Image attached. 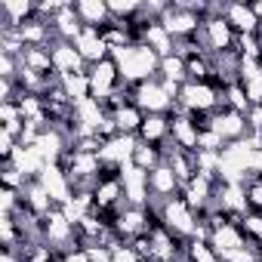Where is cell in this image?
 I'll return each mask as SVG.
<instances>
[{
    "label": "cell",
    "instance_id": "obj_1",
    "mask_svg": "<svg viewBox=\"0 0 262 262\" xmlns=\"http://www.w3.org/2000/svg\"><path fill=\"white\" fill-rule=\"evenodd\" d=\"M111 59L120 71V80L129 86H139L145 80H155L161 74V56L151 53L145 43H129V47H117L111 50Z\"/></svg>",
    "mask_w": 262,
    "mask_h": 262
},
{
    "label": "cell",
    "instance_id": "obj_2",
    "mask_svg": "<svg viewBox=\"0 0 262 262\" xmlns=\"http://www.w3.org/2000/svg\"><path fill=\"white\" fill-rule=\"evenodd\" d=\"M133 105H139L145 114H170L176 99L164 90L161 77H155V80H145V83L133 86Z\"/></svg>",
    "mask_w": 262,
    "mask_h": 262
},
{
    "label": "cell",
    "instance_id": "obj_3",
    "mask_svg": "<svg viewBox=\"0 0 262 262\" xmlns=\"http://www.w3.org/2000/svg\"><path fill=\"white\" fill-rule=\"evenodd\" d=\"M179 105L185 111H219V108H225V93H219L210 83H191L188 80V83H182Z\"/></svg>",
    "mask_w": 262,
    "mask_h": 262
},
{
    "label": "cell",
    "instance_id": "obj_4",
    "mask_svg": "<svg viewBox=\"0 0 262 262\" xmlns=\"http://www.w3.org/2000/svg\"><path fill=\"white\" fill-rule=\"evenodd\" d=\"M158 207H161V219H164V225H167L170 231H176V234H182V237H191V234H194L198 216H194V210L182 201V194H179V198H170V201H164V204H158Z\"/></svg>",
    "mask_w": 262,
    "mask_h": 262
},
{
    "label": "cell",
    "instance_id": "obj_5",
    "mask_svg": "<svg viewBox=\"0 0 262 262\" xmlns=\"http://www.w3.org/2000/svg\"><path fill=\"white\" fill-rule=\"evenodd\" d=\"M123 182V198L129 207H148L151 204V191H148V173L139 170L136 164H126L120 173Z\"/></svg>",
    "mask_w": 262,
    "mask_h": 262
},
{
    "label": "cell",
    "instance_id": "obj_6",
    "mask_svg": "<svg viewBox=\"0 0 262 262\" xmlns=\"http://www.w3.org/2000/svg\"><path fill=\"white\" fill-rule=\"evenodd\" d=\"M161 25L176 37V40H185V37H191L204 22L188 10V7H182V0H176V4H170V10L164 13V19H161Z\"/></svg>",
    "mask_w": 262,
    "mask_h": 262
},
{
    "label": "cell",
    "instance_id": "obj_7",
    "mask_svg": "<svg viewBox=\"0 0 262 262\" xmlns=\"http://www.w3.org/2000/svg\"><path fill=\"white\" fill-rule=\"evenodd\" d=\"M90 74V90H93V99H108L123 80H120V71L114 65V59H105V62H96L86 68Z\"/></svg>",
    "mask_w": 262,
    "mask_h": 262
},
{
    "label": "cell",
    "instance_id": "obj_8",
    "mask_svg": "<svg viewBox=\"0 0 262 262\" xmlns=\"http://www.w3.org/2000/svg\"><path fill=\"white\" fill-rule=\"evenodd\" d=\"M148 191H151V201L155 204H164V201L182 194V182L176 179V173H173L170 164H161V167H155L148 173Z\"/></svg>",
    "mask_w": 262,
    "mask_h": 262
},
{
    "label": "cell",
    "instance_id": "obj_9",
    "mask_svg": "<svg viewBox=\"0 0 262 262\" xmlns=\"http://www.w3.org/2000/svg\"><path fill=\"white\" fill-rule=\"evenodd\" d=\"M213 129H216L225 142L247 139V133H250L247 114H237V111H231V108H219V111H213Z\"/></svg>",
    "mask_w": 262,
    "mask_h": 262
},
{
    "label": "cell",
    "instance_id": "obj_10",
    "mask_svg": "<svg viewBox=\"0 0 262 262\" xmlns=\"http://www.w3.org/2000/svg\"><path fill=\"white\" fill-rule=\"evenodd\" d=\"M136 148H139V136H123V133H120V136H114V139H108V142L102 145L99 158H102V164L126 167V164H133Z\"/></svg>",
    "mask_w": 262,
    "mask_h": 262
},
{
    "label": "cell",
    "instance_id": "obj_11",
    "mask_svg": "<svg viewBox=\"0 0 262 262\" xmlns=\"http://www.w3.org/2000/svg\"><path fill=\"white\" fill-rule=\"evenodd\" d=\"M50 56H53V68L62 74V77H68V74H83L90 65L83 62V56L74 50V43H68V40H56L53 47H50Z\"/></svg>",
    "mask_w": 262,
    "mask_h": 262
},
{
    "label": "cell",
    "instance_id": "obj_12",
    "mask_svg": "<svg viewBox=\"0 0 262 262\" xmlns=\"http://www.w3.org/2000/svg\"><path fill=\"white\" fill-rule=\"evenodd\" d=\"M204 31H207V47H210V56H219V53H228L234 50V28L225 22V16H216V19H207L204 22Z\"/></svg>",
    "mask_w": 262,
    "mask_h": 262
},
{
    "label": "cell",
    "instance_id": "obj_13",
    "mask_svg": "<svg viewBox=\"0 0 262 262\" xmlns=\"http://www.w3.org/2000/svg\"><path fill=\"white\" fill-rule=\"evenodd\" d=\"M225 22L234 28V34H259V19L253 13L250 4H241V0H228L222 10Z\"/></svg>",
    "mask_w": 262,
    "mask_h": 262
},
{
    "label": "cell",
    "instance_id": "obj_14",
    "mask_svg": "<svg viewBox=\"0 0 262 262\" xmlns=\"http://www.w3.org/2000/svg\"><path fill=\"white\" fill-rule=\"evenodd\" d=\"M74 50L83 56V62H86V65H96V62L111 59V50H108V43L102 40L99 28H83V31H80V37L74 40Z\"/></svg>",
    "mask_w": 262,
    "mask_h": 262
},
{
    "label": "cell",
    "instance_id": "obj_15",
    "mask_svg": "<svg viewBox=\"0 0 262 262\" xmlns=\"http://www.w3.org/2000/svg\"><path fill=\"white\" fill-rule=\"evenodd\" d=\"M40 185L50 191V198L56 201V207H65V204L74 198V188H71L68 176H65L59 167H47V170L40 173Z\"/></svg>",
    "mask_w": 262,
    "mask_h": 262
},
{
    "label": "cell",
    "instance_id": "obj_16",
    "mask_svg": "<svg viewBox=\"0 0 262 262\" xmlns=\"http://www.w3.org/2000/svg\"><path fill=\"white\" fill-rule=\"evenodd\" d=\"M74 10H77L83 28H105L108 22H114L111 10H108V0H77Z\"/></svg>",
    "mask_w": 262,
    "mask_h": 262
},
{
    "label": "cell",
    "instance_id": "obj_17",
    "mask_svg": "<svg viewBox=\"0 0 262 262\" xmlns=\"http://www.w3.org/2000/svg\"><path fill=\"white\" fill-rule=\"evenodd\" d=\"M50 25H53L56 37H59V40H68V43H74V40L80 37V31H83V22H80V16H77L74 4H65V7H62V13H59Z\"/></svg>",
    "mask_w": 262,
    "mask_h": 262
},
{
    "label": "cell",
    "instance_id": "obj_18",
    "mask_svg": "<svg viewBox=\"0 0 262 262\" xmlns=\"http://www.w3.org/2000/svg\"><path fill=\"white\" fill-rule=\"evenodd\" d=\"M170 114H145L142 120V129H139V142H148V145H164L170 139Z\"/></svg>",
    "mask_w": 262,
    "mask_h": 262
},
{
    "label": "cell",
    "instance_id": "obj_19",
    "mask_svg": "<svg viewBox=\"0 0 262 262\" xmlns=\"http://www.w3.org/2000/svg\"><path fill=\"white\" fill-rule=\"evenodd\" d=\"M170 139L179 145V148H185V151H198V129H194V123L188 120V111H182V114H170Z\"/></svg>",
    "mask_w": 262,
    "mask_h": 262
},
{
    "label": "cell",
    "instance_id": "obj_20",
    "mask_svg": "<svg viewBox=\"0 0 262 262\" xmlns=\"http://www.w3.org/2000/svg\"><path fill=\"white\" fill-rule=\"evenodd\" d=\"M210 247L222 256V253H231L237 247H247V237H244V228L241 225H222L210 234Z\"/></svg>",
    "mask_w": 262,
    "mask_h": 262
},
{
    "label": "cell",
    "instance_id": "obj_21",
    "mask_svg": "<svg viewBox=\"0 0 262 262\" xmlns=\"http://www.w3.org/2000/svg\"><path fill=\"white\" fill-rule=\"evenodd\" d=\"M151 53H158L161 59H167V56H173L176 53V37L161 25V22H155L151 28H148V34H145V40H142Z\"/></svg>",
    "mask_w": 262,
    "mask_h": 262
},
{
    "label": "cell",
    "instance_id": "obj_22",
    "mask_svg": "<svg viewBox=\"0 0 262 262\" xmlns=\"http://www.w3.org/2000/svg\"><path fill=\"white\" fill-rule=\"evenodd\" d=\"M19 62H22V68L34 71V74H43V77L59 74V71L53 68V56H50V50H43V47H25V53H22Z\"/></svg>",
    "mask_w": 262,
    "mask_h": 262
},
{
    "label": "cell",
    "instance_id": "obj_23",
    "mask_svg": "<svg viewBox=\"0 0 262 262\" xmlns=\"http://www.w3.org/2000/svg\"><path fill=\"white\" fill-rule=\"evenodd\" d=\"M142 120H145V111L139 108V105H123L117 114H114V123H117V129L123 136H139V129H142Z\"/></svg>",
    "mask_w": 262,
    "mask_h": 262
},
{
    "label": "cell",
    "instance_id": "obj_24",
    "mask_svg": "<svg viewBox=\"0 0 262 262\" xmlns=\"http://www.w3.org/2000/svg\"><path fill=\"white\" fill-rule=\"evenodd\" d=\"M62 86H65V93H68V99H71V102L93 99V90H90V74H86V71H83V74H68V77H62Z\"/></svg>",
    "mask_w": 262,
    "mask_h": 262
},
{
    "label": "cell",
    "instance_id": "obj_25",
    "mask_svg": "<svg viewBox=\"0 0 262 262\" xmlns=\"http://www.w3.org/2000/svg\"><path fill=\"white\" fill-rule=\"evenodd\" d=\"M133 164H136L139 170L151 173L155 167H161V164H164L161 145H148V142H139V148H136V155H133Z\"/></svg>",
    "mask_w": 262,
    "mask_h": 262
},
{
    "label": "cell",
    "instance_id": "obj_26",
    "mask_svg": "<svg viewBox=\"0 0 262 262\" xmlns=\"http://www.w3.org/2000/svg\"><path fill=\"white\" fill-rule=\"evenodd\" d=\"M161 77H167V80H173V83H185V80H188L185 59H182L179 53H173V56L161 59Z\"/></svg>",
    "mask_w": 262,
    "mask_h": 262
},
{
    "label": "cell",
    "instance_id": "obj_27",
    "mask_svg": "<svg viewBox=\"0 0 262 262\" xmlns=\"http://www.w3.org/2000/svg\"><path fill=\"white\" fill-rule=\"evenodd\" d=\"M225 108H231V111H237V114H247V111L253 108L250 99H247L244 83H231V86L225 90Z\"/></svg>",
    "mask_w": 262,
    "mask_h": 262
},
{
    "label": "cell",
    "instance_id": "obj_28",
    "mask_svg": "<svg viewBox=\"0 0 262 262\" xmlns=\"http://www.w3.org/2000/svg\"><path fill=\"white\" fill-rule=\"evenodd\" d=\"M188 259L191 262H222L219 253L210 244H201V241H188Z\"/></svg>",
    "mask_w": 262,
    "mask_h": 262
},
{
    "label": "cell",
    "instance_id": "obj_29",
    "mask_svg": "<svg viewBox=\"0 0 262 262\" xmlns=\"http://www.w3.org/2000/svg\"><path fill=\"white\" fill-rule=\"evenodd\" d=\"M0 179H4V188H13V191H22L28 185V179L13 167V164H4V173H0Z\"/></svg>",
    "mask_w": 262,
    "mask_h": 262
},
{
    "label": "cell",
    "instance_id": "obj_30",
    "mask_svg": "<svg viewBox=\"0 0 262 262\" xmlns=\"http://www.w3.org/2000/svg\"><path fill=\"white\" fill-rule=\"evenodd\" d=\"M241 83H244V90H247L250 105H262V71H259V74H253L250 80H241Z\"/></svg>",
    "mask_w": 262,
    "mask_h": 262
},
{
    "label": "cell",
    "instance_id": "obj_31",
    "mask_svg": "<svg viewBox=\"0 0 262 262\" xmlns=\"http://www.w3.org/2000/svg\"><path fill=\"white\" fill-rule=\"evenodd\" d=\"M111 256H114V262H139V256L129 247V241H120L117 247H111Z\"/></svg>",
    "mask_w": 262,
    "mask_h": 262
},
{
    "label": "cell",
    "instance_id": "obj_32",
    "mask_svg": "<svg viewBox=\"0 0 262 262\" xmlns=\"http://www.w3.org/2000/svg\"><path fill=\"white\" fill-rule=\"evenodd\" d=\"M247 126H250V136L262 139V105H253L247 111Z\"/></svg>",
    "mask_w": 262,
    "mask_h": 262
},
{
    "label": "cell",
    "instance_id": "obj_33",
    "mask_svg": "<svg viewBox=\"0 0 262 262\" xmlns=\"http://www.w3.org/2000/svg\"><path fill=\"white\" fill-rule=\"evenodd\" d=\"M86 256H90V262H114V256H111V247H102V244L90 247V250H86Z\"/></svg>",
    "mask_w": 262,
    "mask_h": 262
},
{
    "label": "cell",
    "instance_id": "obj_34",
    "mask_svg": "<svg viewBox=\"0 0 262 262\" xmlns=\"http://www.w3.org/2000/svg\"><path fill=\"white\" fill-rule=\"evenodd\" d=\"M62 262H90V256H86V250L71 247V250H65V253H62Z\"/></svg>",
    "mask_w": 262,
    "mask_h": 262
},
{
    "label": "cell",
    "instance_id": "obj_35",
    "mask_svg": "<svg viewBox=\"0 0 262 262\" xmlns=\"http://www.w3.org/2000/svg\"><path fill=\"white\" fill-rule=\"evenodd\" d=\"M250 7H253V13H256V19L262 22V0H256V4H250Z\"/></svg>",
    "mask_w": 262,
    "mask_h": 262
},
{
    "label": "cell",
    "instance_id": "obj_36",
    "mask_svg": "<svg viewBox=\"0 0 262 262\" xmlns=\"http://www.w3.org/2000/svg\"><path fill=\"white\" fill-rule=\"evenodd\" d=\"M0 262H19V259H16V256H13L10 250H4V256H0Z\"/></svg>",
    "mask_w": 262,
    "mask_h": 262
},
{
    "label": "cell",
    "instance_id": "obj_37",
    "mask_svg": "<svg viewBox=\"0 0 262 262\" xmlns=\"http://www.w3.org/2000/svg\"><path fill=\"white\" fill-rule=\"evenodd\" d=\"M256 262H262V256H259V259H256Z\"/></svg>",
    "mask_w": 262,
    "mask_h": 262
}]
</instances>
